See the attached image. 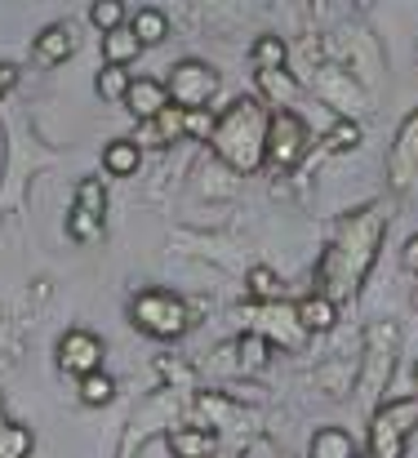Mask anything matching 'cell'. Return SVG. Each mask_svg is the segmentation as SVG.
<instances>
[{
    "label": "cell",
    "mask_w": 418,
    "mask_h": 458,
    "mask_svg": "<svg viewBox=\"0 0 418 458\" xmlns=\"http://www.w3.org/2000/svg\"><path fill=\"white\" fill-rule=\"evenodd\" d=\"M76 49H81V36H76V27H72V22H49V27L36 36V58H40L45 67L67 63Z\"/></svg>",
    "instance_id": "obj_10"
},
{
    "label": "cell",
    "mask_w": 418,
    "mask_h": 458,
    "mask_svg": "<svg viewBox=\"0 0 418 458\" xmlns=\"http://www.w3.org/2000/svg\"><path fill=\"white\" fill-rule=\"evenodd\" d=\"M418 423V405L414 401H397L383 405L370 423V454L374 458H405V441Z\"/></svg>",
    "instance_id": "obj_5"
},
{
    "label": "cell",
    "mask_w": 418,
    "mask_h": 458,
    "mask_svg": "<svg viewBox=\"0 0 418 458\" xmlns=\"http://www.w3.org/2000/svg\"><path fill=\"white\" fill-rule=\"evenodd\" d=\"M90 22H94L98 31L121 27V22H125V0H94V4H90Z\"/></svg>",
    "instance_id": "obj_23"
},
{
    "label": "cell",
    "mask_w": 418,
    "mask_h": 458,
    "mask_svg": "<svg viewBox=\"0 0 418 458\" xmlns=\"http://www.w3.org/2000/svg\"><path fill=\"white\" fill-rule=\"evenodd\" d=\"M268 352H272V343H268L263 334H250V338H245V369H259V365L268 360Z\"/></svg>",
    "instance_id": "obj_28"
},
{
    "label": "cell",
    "mask_w": 418,
    "mask_h": 458,
    "mask_svg": "<svg viewBox=\"0 0 418 458\" xmlns=\"http://www.w3.org/2000/svg\"><path fill=\"white\" fill-rule=\"evenodd\" d=\"M103 54H107V63H116V67H130L134 58L142 54L139 36L121 22V27H112V31H103Z\"/></svg>",
    "instance_id": "obj_14"
},
{
    "label": "cell",
    "mask_w": 418,
    "mask_h": 458,
    "mask_svg": "<svg viewBox=\"0 0 418 458\" xmlns=\"http://www.w3.org/2000/svg\"><path fill=\"white\" fill-rule=\"evenodd\" d=\"M259 85L277 98V107H294V98H298V85L285 76V67L280 72H259Z\"/></svg>",
    "instance_id": "obj_21"
},
{
    "label": "cell",
    "mask_w": 418,
    "mask_h": 458,
    "mask_svg": "<svg viewBox=\"0 0 418 458\" xmlns=\"http://www.w3.org/2000/svg\"><path fill=\"white\" fill-rule=\"evenodd\" d=\"M130 31L139 36L142 49H147V45H160V40L169 36V18H165L160 9H139V13H134V22H130Z\"/></svg>",
    "instance_id": "obj_16"
},
{
    "label": "cell",
    "mask_w": 418,
    "mask_h": 458,
    "mask_svg": "<svg viewBox=\"0 0 418 458\" xmlns=\"http://www.w3.org/2000/svg\"><path fill=\"white\" fill-rule=\"evenodd\" d=\"M169 454L174 458H214L218 454V432H214V428H174V432H169Z\"/></svg>",
    "instance_id": "obj_11"
},
{
    "label": "cell",
    "mask_w": 418,
    "mask_h": 458,
    "mask_svg": "<svg viewBox=\"0 0 418 458\" xmlns=\"http://www.w3.org/2000/svg\"><path fill=\"white\" fill-rule=\"evenodd\" d=\"M209 143L236 174H254L263 165V148H268V107L254 94L232 98L227 112L214 116Z\"/></svg>",
    "instance_id": "obj_2"
},
{
    "label": "cell",
    "mask_w": 418,
    "mask_h": 458,
    "mask_svg": "<svg viewBox=\"0 0 418 458\" xmlns=\"http://www.w3.org/2000/svg\"><path fill=\"white\" fill-rule=\"evenodd\" d=\"M405 267L418 272V236H410V245H405Z\"/></svg>",
    "instance_id": "obj_30"
},
{
    "label": "cell",
    "mask_w": 418,
    "mask_h": 458,
    "mask_svg": "<svg viewBox=\"0 0 418 458\" xmlns=\"http://www.w3.org/2000/svg\"><path fill=\"white\" fill-rule=\"evenodd\" d=\"M13 85H18V67H13V63H0V98H4Z\"/></svg>",
    "instance_id": "obj_29"
},
{
    "label": "cell",
    "mask_w": 418,
    "mask_h": 458,
    "mask_svg": "<svg viewBox=\"0 0 418 458\" xmlns=\"http://www.w3.org/2000/svg\"><path fill=\"white\" fill-rule=\"evenodd\" d=\"M414 178H418V116H410V121L401 125L397 148H392V187L405 191Z\"/></svg>",
    "instance_id": "obj_9"
},
{
    "label": "cell",
    "mask_w": 418,
    "mask_h": 458,
    "mask_svg": "<svg viewBox=\"0 0 418 458\" xmlns=\"http://www.w3.org/2000/svg\"><path fill=\"white\" fill-rule=\"evenodd\" d=\"M147 125H156V134H160V143H174V139H183V107H165L156 121H147Z\"/></svg>",
    "instance_id": "obj_27"
},
{
    "label": "cell",
    "mask_w": 418,
    "mask_h": 458,
    "mask_svg": "<svg viewBox=\"0 0 418 458\" xmlns=\"http://www.w3.org/2000/svg\"><path fill=\"white\" fill-rule=\"evenodd\" d=\"M139 165H142L139 139H112V143L103 148V169H107V174H116V178L139 174Z\"/></svg>",
    "instance_id": "obj_13"
},
{
    "label": "cell",
    "mask_w": 418,
    "mask_h": 458,
    "mask_svg": "<svg viewBox=\"0 0 418 458\" xmlns=\"http://www.w3.org/2000/svg\"><path fill=\"white\" fill-rule=\"evenodd\" d=\"M165 94H169V103H174V107H183V112H192V107H205V103L218 94V72H214L209 63H196V58H187V63H178V67L169 72V85H165Z\"/></svg>",
    "instance_id": "obj_6"
},
{
    "label": "cell",
    "mask_w": 418,
    "mask_h": 458,
    "mask_svg": "<svg viewBox=\"0 0 418 458\" xmlns=\"http://www.w3.org/2000/svg\"><path fill=\"white\" fill-rule=\"evenodd\" d=\"M0 419H4V396H0Z\"/></svg>",
    "instance_id": "obj_31"
},
{
    "label": "cell",
    "mask_w": 418,
    "mask_h": 458,
    "mask_svg": "<svg viewBox=\"0 0 418 458\" xmlns=\"http://www.w3.org/2000/svg\"><path fill=\"white\" fill-rule=\"evenodd\" d=\"M130 316H134V325H139L142 334H151V338H160V343L183 338L187 325H192L187 303H183L178 294H169V290H139L134 303H130Z\"/></svg>",
    "instance_id": "obj_3"
},
{
    "label": "cell",
    "mask_w": 418,
    "mask_h": 458,
    "mask_svg": "<svg viewBox=\"0 0 418 458\" xmlns=\"http://www.w3.org/2000/svg\"><path fill=\"white\" fill-rule=\"evenodd\" d=\"M311 458H356V441L343 428H320L311 437Z\"/></svg>",
    "instance_id": "obj_15"
},
{
    "label": "cell",
    "mask_w": 418,
    "mask_h": 458,
    "mask_svg": "<svg viewBox=\"0 0 418 458\" xmlns=\"http://www.w3.org/2000/svg\"><path fill=\"white\" fill-rule=\"evenodd\" d=\"M307 143H311V130H307V121H303L294 107L268 112V148H263V165H272V169H294V165L307 156Z\"/></svg>",
    "instance_id": "obj_4"
},
{
    "label": "cell",
    "mask_w": 418,
    "mask_h": 458,
    "mask_svg": "<svg viewBox=\"0 0 418 458\" xmlns=\"http://www.w3.org/2000/svg\"><path fill=\"white\" fill-rule=\"evenodd\" d=\"M76 205L103 218V214H107V191H103V182H98V178H81V187H76Z\"/></svg>",
    "instance_id": "obj_24"
},
{
    "label": "cell",
    "mask_w": 418,
    "mask_h": 458,
    "mask_svg": "<svg viewBox=\"0 0 418 458\" xmlns=\"http://www.w3.org/2000/svg\"><path fill=\"white\" fill-rule=\"evenodd\" d=\"M81 401H85V405H112V401H116V383H112L103 369H94V374L81 378Z\"/></svg>",
    "instance_id": "obj_18"
},
{
    "label": "cell",
    "mask_w": 418,
    "mask_h": 458,
    "mask_svg": "<svg viewBox=\"0 0 418 458\" xmlns=\"http://www.w3.org/2000/svg\"><path fill=\"white\" fill-rule=\"evenodd\" d=\"M383 232H388L383 209H356V214L338 227V241H334V250L325 254L320 281H325L334 294H352V290L365 281V272H370V263H374V254H379Z\"/></svg>",
    "instance_id": "obj_1"
},
{
    "label": "cell",
    "mask_w": 418,
    "mask_h": 458,
    "mask_svg": "<svg viewBox=\"0 0 418 458\" xmlns=\"http://www.w3.org/2000/svg\"><path fill=\"white\" fill-rule=\"evenodd\" d=\"M31 445H36L31 428H22V423H4V419H0V458H27L31 454Z\"/></svg>",
    "instance_id": "obj_17"
},
{
    "label": "cell",
    "mask_w": 418,
    "mask_h": 458,
    "mask_svg": "<svg viewBox=\"0 0 418 458\" xmlns=\"http://www.w3.org/2000/svg\"><path fill=\"white\" fill-rule=\"evenodd\" d=\"M245 285H250V294L259 299V303H272L280 294V281L277 272H268V267H250V276H245Z\"/></svg>",
    "instance_id": "obj_25"
},
{
    "label": "cell",
    "mask_w": 418,
    "mask_h": 458,
    "mask_svg": "<svg viewBox=\"0 0 418 458\" xmlns=\"http://www.w3.org/2000/svg\"><path fill=\"white\" fill-rule=\"evenodd\" d=\"M361 143V125L356 121H334V130L325 134V148L329 152H352Z\"/></svg>",
    "instance_id": "obj_26"
},
{
    "label": "cell",
    "mask_w": 418,
    "mask_h": 458,
    "mask_svg": "<svg viewBox=\"0 0 418 458\" xmlns=\"http://www.w3.org/2000/svg\"><path fill=\"white\" fill-rule=\"evenodd\" d=\"M356 458H361V454H356ZM370 458H374V454H370Z\"/></svg>",
    "instance_id": "obj_33"
},
{
    "label": "cell",
    "mask_w": 418,
    "mask_h": 458,
    "mask_svg": "<svg viewBox=\"0 0 418 458\" xmlns=\"http://www.w3.org/2000/svg\"><path fill=\"white\" fill-rule=\"evenodd\" d=\"M125 107H130V116H139V121H156L165 107H169V94H165V85L160 81H151V76H130V89H125V98H121Z\"/></svg>",
    "instance_id": "obj_8"
},
{
    "label": "cell",
    "mask_w": 418,
    "mask_h": 458,
    "mask_svg": "<svg viewBox=\"0 0 418 458\" xmlns=\"http://www.w3.org/2000/svg\"><path fill=\"white\" fill-rule=\"evenodd\" d=\"M98 232H103V218L76 205L72 218H67V236H72V241H98Z\"/></svg>",
    "instance_id": "obj_22"
},
{
    "label": "cell",
    "mask_w": 418,
    "mask_h": 458,
    "mask_svg": "<svg viewBox=\"0 0 418 458\" xmlns=\"http://www.w3.org/2000/svg\"><path fill=\"white\" fill-rule=\"evenodd\" d=\"M414 383H418V360H414Z\"/></svg>",
    "instance_id": "obj_32"
},
{
    "label": "cell",
    "mask_w": 418,
    "mask_h": 458,
    "mask_svg": "<svg viewBox=\"0 0 418 458\" xmlns=\"http://www.w3.org/2000/svg\"><path fill=\"white\" fill-rule=\"evenodd\" d=\"M285 58H289V49H285L280 36H259V40H254V63H259V72H280Z\"/></svg>",
    "instance_id": "obj_19"
},
{
    "label": "cell",
    "mask_w": 418,
    "mask_h": 458,
    "mask_svg": "<svg viewBox=\"0 0 418 458\" xmlns=\"http://www.w3.org/2000/svg\"><path fill=\"white\" fill-rule=\"evenodd\" d=\"M125 89H130V72H125V67H116V63H107V67L98 72V98L121 103V98H125Z\"/></svg>",
    "instance_id": "obj_20"
},
{
    "label": "cell",
    "mask_w": 418,
    "mask_h": 458,
    "mask_svg": "<svg viewBox=\"0 0 418 458\" xmlns=\"http://www.w3.org/2000/svg\"><path fill=\"white\" fill-rule=\"evenodd\" d=\"M294 316H298V325H303L307 334H325V329H334V320H338V303H334L329 294H307L303 303L294 307Z\"/></svg>",
    "instance_id": "obj_12"
},
{
    "label": "cell",
    "mask_w": 418,
    "mask_h": 458,
    "mask_svg": "<svg viewBox=\"0 0 418 458\" xmlns=\"http://www.w3.org/2000/svg\"><path fill=\"white\" fill-rule=\"evenodd\" d=\"M58 369L63 374H76V378L103 369V338L90 334V329H67L58 338Z\"/></svg>",
    "instance_id": "obj_7"
}]
</instances>
